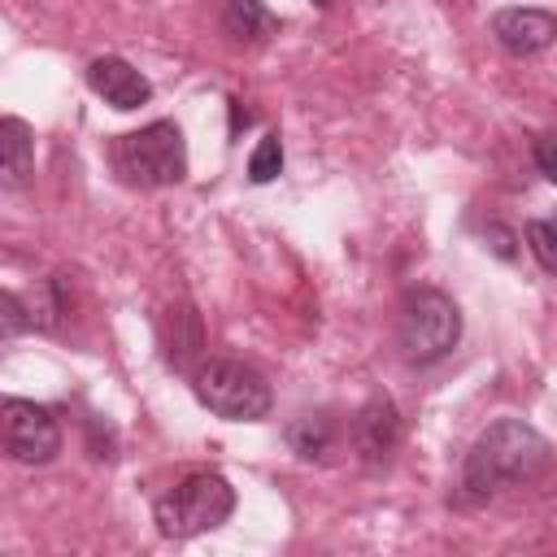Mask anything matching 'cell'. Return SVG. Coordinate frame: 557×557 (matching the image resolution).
Returning <instances> with one entry per match:
<instances>
[{
    "label": "cell",
    "mask_w": 557,
    "mask_h": 557,
    "mask_svg": "<svg viewBox=\"0 0 557 557\" xmlns=\"http://www.w3.org/2000/svg\"><path fill=\"white\" fill-rule=\"evenodd\" d=\"M400 352L409 366H431L440 357H448L461 339V313L457 305L435 292V287H418L405 296L400 305V326H396Z\"/></svg>",
    "instance_id": "obj_4"
},
{
    "label": "cell",
    "mask_w": 557,
    "mask_h": 557,
    "mask_svg": "<svg viewBox=\"0 0 557 557\" xmlns=\"http://www.w3.org/2000/svg\"><path fill=\"white\" fill-rule=\"evenodd\" d=\"M4 135V187H22L35 170V152H30V131L22 117H4L0 122Z\"/></svg>",
    "instance_id": "obj_12"
},
{
    "label": "cell",
    "mask_w": 557,
    "mask_h": 557,
    "mask_svg": "<svg viewBox=\"0 0 557 557\" xmlns=\"http://www.w3.org/2000/svg\"><path fill=\"white\" fill-rule=\"evenodd\" d=\"M544 470H548V440L535 426H527L522 418H500L466 453L457 500L461 505H483L500 487L535 483Z\"/></svg>",
    "instance_id": "obj_1"
},
{
    "label": "cell",
    "mask_w": 557,
    "mask_h": 557,
    "mask_svg": "<svg viewBox=\"0 0 557 557\" xmlns=\"http://www.w3.org/2000/svg\"><path fill=\"white\" fill-rule=\"evenodd\" d=\"M278 170H283V139L270 131V135H261V144L248 157V178L252 183H270Z\"/></svg>",
    "instance_id": "obj_14"
},
{
    "label": "cell",
    "mask_w": 557,
    "mask_h": 557,
    "mask_svg": "<svg viewBox=\"0 0 557 557\" xmlns=\"http://www.w3.org/2000/svg\"><path fill=\"white\" fill-rule=\"evenodd\" d=\"M113 170L131 187H174L187 174V144L174 122H148L113 139Z\"/></svg>",
    "instance_id": "obj_3"
},
{
    "label": "cell",
    "mask_w": 557,
    "mask_h": 557,
    "mask_svg": "<svg viewBox=\"0 0 557 557\" xmlns=\"http://www.w3.org/2000/svg\"><path fill=\"white\" fill-rule=\"evenodd\" d=\"M222 22L244 44H261L265 35L278 30V17L265 9V0H222Z\"/></svg>",
    "instance_id": "obj_11"
},
{
    "label": "cell",
    "mask_w": 557,
    "mask_h": 557,
    "mask_svg": "<svg viewBox=\"0 0 557 557\" xmlns=\"http://www.w3.org/2000/svg\"><path fill=\"white\" fill-rule=\"evenodd\" d=\"M0 431H4V453L22 466H44L61 453V426L52 418V409L9 396L0 405Z\"/></svg>",
    "instance_id": "obj_6"
},
{
    "label": "cell",
    "mask_w": 557,
    "mask_h": 557,
    "mask_svg": "<svg viewBox=\"0 0 557 557\" xmlns=\"http://www.w3.org/2000/svg\"><path fill=\"white\" fill-rule=\"evenodd\" d=\"M348 435H352V448H357V457H361L366 466L387 461V457L396 453V444H400V413H396V405H392L387 396L366 400V405L357 409Z\"/></svg>",
    "instance_id": "obj_7"
},
{
    "label": "cell",
    "mask_w": 557,
    "mask_h": 557,
    "mask_svg": "<svg viewBox=\"0 0 557 557\" xmlns=\"http://www.w3.org/2000/svg\"><path fill=\"white\" fill-rule=\"evenodd\" d=\"M313 4H326V0H313Z\"/></svg>",
    "instance_id": "obj_16"
},
{
    "label": "cell",
    "mask_w": 557,
    "mask_h": 557,
    "mask_svg": "<svg viewBox=\"0 0 557 557\" xmlns=\"http://www.w3.org/2000/svg\"><path fill=\"white\" fill-rule=\"evenodd\" d=\"M535 165H540V174L548 183H557V131H544L535 139Z\"/></svg>",
    "instance_id": "obj_15"
},
{
    "label": "cell",
    "mask_w": 557,
    "mask_h": 557,
    "mask_svg": "<svg viewBox=\"0 0 557 557\" xmlns=\"http://www.w3.org/2000/svg\"><path fill=\"white\" fill-rule=\"evenodd\" d=\"M527 248H531V257H535L544 270L557 274V218H535V222H527Z\"/></svg>",
    "instance_id": "obj_13"
},
{
    "label": "cell",
    "mask_w": 557,
    "mask_h": 557,
    "mask_svg": "<svg viewBox=\"0 0 557 557\" xmlns=\"http://www.w3.org/2000/svg\"><path fill=\"white\" fill-rule=\"evenodd\" d=\"M492 35L513 57H535L557 39V17L544 9H500L492 17Z\"/></svg>",
    "instance_id": "obj_8"
},
{
    "label": "cell",
    "mask_w": 557,
    "mask_h": 557,
    "mask_svg": "<svg viewBox=\"0 0 557 557\" xmlns=\"http://www.w3.org/2000/svg\"><path fill=\"white\" fill-rule=\"evenodd\" d=\"M196 396L209 413L226 422H257L274 405L270 383L244 361H205L196 370Z\"/></svg>",
    "instance_id": "obj_5"
},
{
    "label": "cell",
    "mask_w": 557,
    "mask_h": 557,
    "mask_svg": "<svg viewBox=\"0 0 557 557\" xmlns=\"http://www.w3.org/2000/svg\"><path fill=\"white\" fill-rule=\"evenodd\" d=\"M231 509H235V487L218 470H191L157 500L152 518L165 540H191L200 531L222 527Z\"/></svg>",
    "instance_id": "obj_2"
},
{
    "label": "cell",
    "mask_w": 557,
    "mask_h": 557,
    "mask_svg": "<svg viewBox=\"0 0 557 557\" xmlns=\"http://www.w3.org/2000/svg\"><path fill=\"white\" fill-rule=\"evenodd\" d=\"M87 83H91V91H96L104 104H113V109H122V113L152 100V83H148L131 61H122V57H96V61L87 65Z\"/></svg>",
    "instance_id": "obj_9"
},
{
    "label": "cell",
    "mask_w": 557,
    "mask_h": 557,
    "mask_svg": "<svg viewBox=\"0 0 557 557\" xmlns=\"http://www.w3.org/2000/svg\"><path fill=\"white\" fill-rule=\"evenodd\" d=\"M287 444L305 461H326L335 453V422L326 413H300L287 422Z\"/></svg>",
    "instance_id": "obj_10"
}]
</instances>
